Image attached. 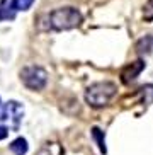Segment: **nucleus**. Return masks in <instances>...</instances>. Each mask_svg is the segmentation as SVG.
I'll list each match as a JSON object with an SVG mask.
<instances>
[{
    "mask_svg": "<svg viewBox=\"0 0 153 155\" xmlns=\"http://www.w3.org/2000/svg\"><path fill=\"white\" fill-rule=\"evenodd\" d=\"M21 80L29 91H43L48 84V73L43 67L29 65L21 70Z\"/></svg>",
    "mask_w": 153,
    "mask_h": 155,
    "instance_id": "7ed1b4c3",
    "label": "nucleus"
},
{
    "mask_svg": "<svg viewBox=\"0 0 153 155\" xmlns=\"http://www.w3.org/2000/svg\"><path fill=\"white\" fill-rule=\"evenodd\" d=\"M83 21L80 10L75 7H60L48 15V22L53 31H70L78 28Z\"/></svg>",
    "mask_w": 153,
    "mask_h": 155,
    "instance_id": "f257e3e1",
    "label": "nucleus"
},
{
    "mask_svg": "<svg viewBox=\"0 0 153 155\" xmlns=\"http://www.w3.org/2000/svg\"><path fill=\"white\" fill-rule=\"evenodd\" d=\"M143 68H145V63L141 61V60H138V61H133V63H129V65H126L124 68H122V72H121V80L124 84H129V82H133L138 75H140L141 72H143Z\"/></svg>",
    "mask_w": 153,
    "mask_h": 155,
    "instance_id": "39448f33",
    "label": "nucleus"
},
{
    "mask_svg": "<svg viewBox=\"0 0 153 155\" xmlns=\"http://www.w3.org/2000/svg\"><path fill=\"white\" fill-rule=\"evenodd\" d=\"M32 4H34V0H15V7H17V10H22V12H26V10L31 9Z\"/></svg>",
    "mask_w": 153,
    "mask_h": 155,
    "instance_id": "f8f14e48",
    "label": "nucleus"
},
{
    "mask_svg": "<svg viewBox=\"0 0 153 155\" xmlns=\"http://www.w3.org/2000/svg\"><path fill=\"white\" fill-rule=\"evenodd\" d=\"M17 12L15 0H0V21H12Z\"/></svg>",
    "mask_w": 153,
    "mask_h": 155,
    "instance_id": "423d86ee",
    "label": "nucleus"
},
{
    "mask_svg": "<svg viewBox=\"0 0 153 155\" xmlns=\"http://www.w3.org/2000/svg\"><path fill=\"white\" fill-rule=\"evenodd\" d=\"M143 21L145 22H153V0H146V4H145Z\"/></svg>",
    "mask_w": 153,
    "mask_h": 155,
    "instance_id": "9b49d317",
    "label": "nucleus"
},
{
    "mask_svg": "<svg viewBox=\"0 0 153 155\" xmlns=\"http://www.w3.org/2000/svg\"><path fill=\"white\" fill-rule=\"evenodd\" d=\"M7 135H9V130H7V126H2V124H0V140H4Z\"/></svg>",
    "mask_w": 153,
    "mask_h": 155,
    "instance_id": "ddd939ff",
    "label": "nucleus"
},
{
    "mask_svg": "<svg viewBox=\"0 0 153 155\" xmlns=\"http://www.w3.org/2000/svg\"><path fill=\"white\" fill-rule=\"evenodd\" d=\"M65 150L58 141H46L44 145L37 150L36 155H63Z\"/></svg>",
    "mask_w": 153,
    "mask_h": 155,
    "instance_id": "0eeeda50",
    "label": "nucleus"
},
{
    "mask_svg": "<svg viewBox=\"0 0 153 155\" xmlns=\"http://www.w3.org/2000/svg\"><path fill=\"white\" fill-rule=\"evenodd\" d=\"M2 107H4V106H2V101H0V113H2Z\"/></svg>",
    "mask_w": 153,
    "mask_h": 155,
    "instance_id": "4468645a",
    "label": "nucleus"
},
{
    "mask_svg": "<svg viewBox=\"0 0 153 155\" xmlns=\"http://www.w3.org/2000/svg\"><path fill=\"white\" fill-rule=\"evenodd\" d=\"M10 150L15 155H26L27 152V141L24 138H15V140L10 143Z\"/></svg>",
    "mask_w": 153,
    "mask_h": 155,
    "instance_id": "1a4fd4ad",
    "label": "nucleus"
},
{
    "mask_svg": "<svg viewBox=\"0 0 153 155\" xmlns=\"http://www.w3.org/2000/svg\"><path fill=\"white\" fill-rule=\"evenodd\" d=\"M136 53L138 55H150L153 51V36L148 34V36L141 38L140 41H136Z\"/></svg>",
    "mask_w": 153,
    "mask_h": 155,
    "instance_id": "6e6552de",
    "label": "nucleus"
},
{
    "mask_svg": "<svg viewBox=\"0 0 153 155\" xmlns=\"http://www.w3.org/2000/svg\"><path fill=\"white\" fill-rule=\"evenodd\" d=\"M117 92V87L114 82H97V84H92L85 91V101L90 107H104L111 102L114 96Z\"/></svg>",
    "mask_w": 153,
    "mask_h": 155,
    "instance_id": "f03ea898",
    "label": "nucleus"
},
{
    "mask_svg": "<svg viewBox=\"0 0 153 155\" xmlns=\"http://www.w3.org/2000/svg\"><path fill=\"white\" fill-rule=\"evenodd\" d=\"M24 118V107L19 104L17 101H9L7 104L2 107V113H0V119L4 123L9 124V128L12 130H17L21 121Z\"/></svg>",
    "mask_w": 153,
    "mask_h": 155,
    "instance_id": "20e7f679",
    "label": "nucleus"
},
{
    "mask_svg": "<svg viewBox=\"0 0 153 155\" xmlns=\"http://www.w3.org/2000/svg\"><path fill=\"white\" fill-rule=\"evenodd\" d=\"M92 137H94V140L97 141V145H99V148H100V152L102 153H106V140H104V133L100 131L99 128H92Z\"/></svg>",
    "mask_w": 153,
    "mask_h": 155,
    "instance_id": "9d476101",
    "label": "nucleus"
}]
</instances>
